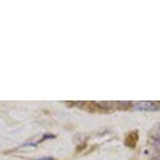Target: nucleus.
<instances>
[{"mask_svg":"<svg viewBox=\"0 0 160 160\" xmlns=\"http://www.w3.org/2000/svg\"><path fill=\"white\" fill-rule=\"evenodd\" d=\"M135 110H139V111H157L159 109V107L157 106V104L153 102H141L139 104H137L134 107Z\"/></svg>","mask_w":160,"mask_h":160,"instance_id":"nucleus-1","label":"nucleus"},{"mask_svg":"<svg viewBox=\"0 0 160 160\" xmlns=\"http://www.w3.org/2000/svg\"><path fill=\"white\" fill-rule=\"evenodd\" d=\"M151 144H152L153 149L158 154H160V138H153L151 140Z\"/></svg>","mask_w":160,"mask_h":160,"instance_id":"nucleus-2","label":"nucleus"},{"mask_svg":"<svg viewBox=\"0 0 160 160\" xmlns=\"http://www.w3.org/2000/svg\"><path fill=\"white\" fill-rule=\"evenodd\" d=\"M151 160H160V157H155V158H152Z\"/></svg>","mask_w":160,"mask_h":160,"instance_id":"nucleus-3","label":"nucleus"},{"mask_svg":"<svg viewBox=\"0 0 160 160\" xmlns=\"http://www.w3.org/2000/svg\"><path fill=\"white\" fill-rule=\"evenodd\" d=\"M158 132H159L158 134H159V136H160V125H159V128H158ZM159 138H160V137H159Z\"/></svg>","mask_w":160,"mask_h":160,"instance_id":"nucleus-4","label":"nucleus"}]
</instances>
